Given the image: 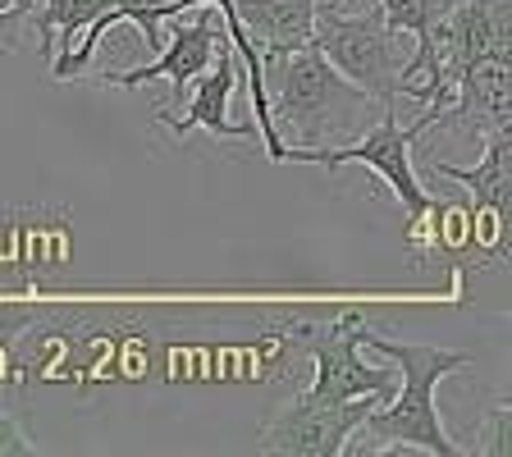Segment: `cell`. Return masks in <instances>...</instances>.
<instances>
[{
    "label": "cell",
    "instance_id": "1",
    "mask_svg": "<svg viewBox=\"0 0 512 457\" xmlns=\"http://www.w3.org/2000/svg\"><path fill=\"white\" fill-rule=\"evenodd\" d=\"M366 348L380 352L384 362H394L403 384H398V394L389 398V403L366 416V426L357 430V439H366V448H380V453H407V448L430 453V457L467 453V444H458V439L444 430L439 407H435L439 380H448V375H458L471 366L467 352L430 348V343H398L375 330H366Z\"/></svg>",
    "mask_w": 512,
    "mask_h": 457
},
{
    "label": "cell",
    "instance_id": "2",
    "mask_svg": "<svg viewBox=\"0 0 512 457\" xmlns=\"http://www.w3.org/2000/svg\"><path fill=\"white\" fill-rule=\"evenodd\" d=\"M266 92L275 124H284L298 147H343L366 133L362 110H389L352 83L320 46L266 55Z\"/></svg>",
    "mask_w": 512,
    "mask_h": 457
},
{
    "label": "cell",
    "instance_id": "3",
    "mask_svg": "<svg viewBox=\"0 0 512 457\" xmlns=\"http://www.w3.org/2000/svg\"><path fill=\"white\" fill-rule=\"evenodd\" d=\"M316 46L339 64L357 87L380 101V106L398 110L403 101V74L412 55L398 51V28L389 23L380 0H366L362 10H348L343 0H320L316 14Z\"/></svg>",
    "mask_w": 512,
    "mask_h": 457
},
{
    "label": "cell",
    "instance_id": "4",
    "mask_svg": "<svg viewBox=\"0 0 512 457\" xmlns=\"http://www.w3.org/2000/svg\"><path fill=\"white\" fill-rule=\"evenodd\" d=\"M439 124V106H426L412 124H398V110H380V124L366 128L362 138L343 142V147H288V160L293 165H325V170H339V165H366L375 170L394 197L403 202V215L416 224H426V215L435 211V197L421 188L412 170V147L426 128Z\"/></svg>",
    "mask_w": 512,
    "mask_h": 457
},
{
    "label": "cell",
    "instance_id": "5",
    "mask_svg": "<svg viewBox=\"0 0 512 457\" xmlns=\"http://www.w3.org/2000/svg\"><path fill=\"white\" fill-rule=\"evenodd\" d=\"M293 348H302L316 362V380L307 394L320 403H348V398H389L398 394V366H371L362 362L366 348V320L357 311H343L330 325H298Z\"/></svg>",
    "mask_w": 512,
    "mask_h": 457
},
{
    "label": "cell",
    "instance_id": "6",
    "mask_svg": "<svg viewBox=\"0 0 512 457\" xmlns=\"http://www.w3.org/2000/svg\"><path fill=\"white\" fill-rule=\"evenodd\" d=\"M384 407V398H348V403H320V398L302 394L284 407V412L261 430L256 453H279V457H339L348 453V439L366 426V416Z\"/></svg>",
    "mask_w": 512,
    "mask_h": 457
},
{
    "label": "cell",
    "instance_id": "7",
    "mask_svg": "<svg viewBox=\"0 0 512 457\" xmlns=\"http://www.w3.org/2000/svg\"><path fill=\"white\" fill-rule=\"evenodd\" d=\"M234 46V37H229V23H215L211 14L206 19H192V23H179V28L170 32V42L160 46V55L156 60H147V64H138V69H119V74H106V83H115V87H147V83H156V78H165L170 83V106L165 110H174L183 101V92H188L192 83L202 74H211L215 64H220V51H229Z\"/></svg>",
    "mask_w": 512,
    "mask_h": 457
},
{
    "label": "cell",
    "instance_id": "8",
    "mask_svg": "<svg viewBox=\"0 0 512 457\" xmlns=\"http://www.w3.org/2000/svg\"><path fill=\"white\" fill-rule=\"evenodd\" d=\"M499 124H512V51L480 55L462 74L458 96L439 110V128H467L476 138Z\"/></svg>",
    "mask_w": 512,
    "mask_h": 457
},
{
    "label": "cell",
    "instance_id": "9",
    "mask_svg": "<svg viewBox=\"0 0 512 457\" xmlns=\"http://www.w3.org/2000/svg\"><path fill=\"white\" fill-rule=\"evenodd\" d=\"M480 160L476 165H448V160L430 156V170L439 179H453L476 197L480 211L499 215L503 238L512 243V124H499L480 138Z\"/></svg>",
    "mask_w": 512,
    "mask_h": 457
},
{
    "label": "cell",
    "instance_id": "10",
    "mask_svg": "<svg viewBox=\"0 0 512 457\" xmlns=\"http://www.w3.org/2000/svg\"><path fill=\"white\" fill-rule=\"evenodd\" d=\"M234 55L220 51V64H215L211 74L197 78V92H192V101H188V110H183V115L160 110V119L174 128V138H188V133H197V128L215 133V138H234V142L256 138V133H261V124H256V119H252V124H234V119H229V96H234V87H238Z\"/></svg>",
    "mask_w": 512,
    "mask_h": 457
},
{
    "label": "cell",
    "instance_id": "11",
    "mask_svg": "<svg viewBox=\"0 0 512 457\" xmlns=\"http://www.w3.org/2000/svg\"><path fill=\"white\" fill-rule=\"evenodd\" d=\"M247 32L266 55H288L316 46L320 0H238Z\"/></svg>",
    "mask_w": 512,
    "mask_h": 457
},
{
    "label": "cell",
    "instance_id": "12",
    "mask_svg": "<svg viewBox=\"0 0 512 457\" xmlns=\"http://www.w3.org/2000/svg\"><path fill=\"white\" fill-rule=\"evenodd\" d=\"M115 0H42V10H32V28H37V51H51L55 37L64 42L60 55H74V37L87 32Z\"/></svg>",
    "mask_w": 512,
    "mask_h": 457
},
{
    "label": "cell",
    "instance_id": "13",
    "mask_svg": "<svg viewBox=\"0 0 512 457\" xmlns=\"http://www.w3.org/2000/svg\"><path fill=\"white\" fill-rule=\"evenodd\" d=\"M380 5L398 32H407L412 42H426L430 32L448 19V10H453L458 0H380Z\"/></svg>",
    "mask_w": 512,
    "mask_h": 457
},
{
    "label": "cell",
    "instance_id": "14",
    "mask_svg": "<svg viewBox=\"0 0 512 457\" xmlns=\"http://www.w3.org/2000/svg\"><path fill=\"white\" fill-rule=\"evenodd\" d=\"M467 453H480V457H512V407L499 403L490 412L480 416L476 435H471Z\"/></svg>",
    "mask_w": 512,
    "mask_h": 457
},
{
    "label": "cell",
    "instance_id": "15",
    "mask_svg": "<svg viewBox=\"0 0 512 457\" xmlns=\"http://www.w3.org/2000/svg\"><path fill=\"white\" fill-rule=\"evenodd\" d=\"M499 403H508V407H512V375H508V384H503V394H499Z\"/></svg>",
    "mask_w": 512,
    "mask_h": 457
},
{
    "label": "cell",
    "instance_id": "16",
    "mask_svg": "<svg viewBox=\"0 0 512 457\" xmlns=\"http://www.w3.org/2000/svg\"><path fill=\"white\" fill-rule=\"evenodd\" d=\"M14 5H19V0H0V10H14Z\"/></svg>",
    "mask_w": 512,
    "mask_h": 457
}]
</instances>
